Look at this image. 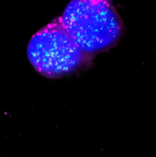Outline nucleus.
<instances>
[{"instance_id": "1", "label": "nucleus", "mask_w": 156, "mask_h": 157, "mask_svg": "<svg viewBox=\"0 0 156 157\" xmlns=\"http://www.w3.org/2000/svg\"><path fill=\"white\" fill-rule=\"evenodd\" d=\"M60 18L69 35L92 60L116 47L126 32L121 17L110 2L71 0Z\"/></svg>"}, {"instance_id": "2", "label": "nucleus", "mask_w": 156, "mask_h": 157, "mask_svg": "<svg viewBox=\"0 0 156 157\" xmlns=\"http://www.w3.org/2000/svg\"><path fill=\"white\" fill-rule=\"evenodd\" d=\"M27 55L42 76L56 79L76 73L92 64L63 25L60 17L39 29L29 40Z\"/></svg>"}, {"instance_id": "3", "label": "nucleus", "mask_w": 156, "mask_h": 157, "mask_svg": "<svg viewBox=\"0 0 156 157\" xmlns=\"http://www.w3.org/2000/svg\"><path fill=\"white\" fill-rule=\"evenodd\" d=\"M97 1H106V2H112V0H97Z\"/></svg>"}]
</instances>
